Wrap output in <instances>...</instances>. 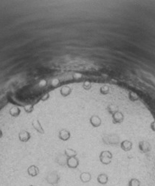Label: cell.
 <instances>
[{"label":"cell","instance_id":"1","mask_svg":"<svg viewBox=\"0 0 155 186\" xmlns=\"http://www.w3.org/2000/svg\"><path fill=\"white\" fill-rule=\"evenodd\" d=\"M45 179H46L47 182H48V184H50V185L56 186L58 184L59 181H60V177H59L58 172L53 171L50 172V173L47 175Z\"/></svg>","mask_w":155,"mask_h":186},{"label":"cell","instance_id":"2","mask_svg":"<svg viewBox=\"0 0 155 186\" xmlns=\"http://www.w3.org/2000/svg\"><path fill=\"white\" fill-rule=\"evenodd\" d=\"M112 158V155L111 152H108V151H104L102 152L100 155V160H101V163L103 165H109L111 163Z\"/></svg>","mask_w":155,"mask_h":186},{"label":"cell","instance_id":"3","mask_svg":"<svg viewBox=\"0 0 155 186\" xmlns=\"http://www.w3.org/2000/svg\"><path fill=\"white\" fill-rule=\"evenodd\" d=\"M18 137H19V140L22 143H27L31 138L30 132L28 131H26V130H22V131H19Z\"/></svg>","mask_w":155,"mask_h":186},{"label":"cell","instance_id":"4","mask_svg":"<svg viewBox=\"0 0 155 186\" xmlns=\"http://www.w3.org/2000/svg\"><path fill=\"white\" fill-rule=\"evenodd\" d=\"M67 165L69 168H77L78 166H79V160L75 157H68L67 159Z\"/></svg>","mask_w":155,"mask_h":186},{"label":"cell","instance_id":"5","mask_svg":"<svg viewBox=\"0 0 155 186\" xmlns=\"http://www.w3.org/2000/svg\"><path fill=\"white\" fill-rule=\"evenodd\" d=\"M27 174L30 177H37L39 174V168L35 165H31V166H29L27 168Z\"/></svg>","mask_w":155,"mask_h":186},{"label":"cell","instance_id":"6","mask_svg":"<svg viewBox=\"0 0 155 186\" xmlns=\"http://www.w3.org/2000/svg\"><path fill=\"white\" fill-rule=\"evenodd\" d=\"M92 179V174L89 172H82L80 174V180L83 183H88Z\"/></svg>","mask_w":155,"mask_h":186},{"label":"cell","instance_id":"7","mask_svg":"<svg viewBox=\"0 0 155 186\" xmlns=\"http://www.w3.org/2000/svg\"><path fill=\"white\" fill-rule=\"evenodd\" d=\"M32 125H33V128L39 134H44L45 133V130H44L43 127L42 126V124L39 120H33L32 122Z\"/></svg>","mask_w":155,"mask_h":186},{"label":"cell","instance_id":"8","mask_svg":"<svg viewBox=\"0 0 155 186\" xmlns=\"http://www.w3.org/2000/svg\"><path fill=\"white\" fill-rule=\"evenodd\" d=\"M58 137L63 141H67L70 138V132L67 129H62L59 131Z\"/></svg>","mask_w":155,"mask_h":186},{"label":"cell","instance_id":"9","mask_svg":"<svg viewBox=\"0 0 155 186\" xmlns=\"http://www.w3.org/2000/svg\"><path fill=\"white\" fill-rule=\"evenodd\" d=\"M97 181L101 185H106L109 182V177L106 174H100L97 177Z\"/></svg>","mask_w":155,"mask_h":186},{"label":"cell","instance_id":"10","mask_svg":"<svg viewBox=\"0 0 155 186\" xmlns=\"http://www.w3.org/2000/svg\"><path fill=\"white\" fill-rule=\"evenodd\" d=\"M90 121L91 125H92L95 128H97V127H99L101 124V120L98 116L97 115H93L90 117Z\"/></svg>","mask_w":155,"mask_h":186},{"label":"cell","instance_id":"11","mask_svg":"<svg viewBox=\"0 0 155 186\" xmlns=\"http://www.w3.org/2000/svg\"><path fill=\"white\" fill-rule=\"evenodd\" d=\"M123 119H124V116H123L122 113L116 112L113 115V122L115 123H121L123 121Z\"/></svg>","mask_w":155,"mask_h":186},{"label":"cell","instance_id":"12","mask_svg":"<svg viewBox=\"0 0 155 186\" xmlns=\"http://www.w3.org/2000/svg\"><path fill=\"white\" fill-rule=\"evenodd\" d=\"M132 147V143L129 140H124L121 143V148L126 152H128Z\"/></svg>","mask_w":155,"mask_h":186},{"label":"cell","instance_id":"13","mask_svg":"<svg viewBox=\"0 0 155 186\" xmlns=\"http://www.w3.org/2000/svg\"><path fill=\"white\" fill-rule=\"evenodd\" d=\"M141 182L140 181L136 178H132L129 181L128 186H140Z\"/></svg>","mask_w":155,"mask_h":186},{"label":"cell","instance_id":"14","mask_svg":"<svg viewBox=\"0 0 155 186\" xmlns=\"http://www.w3.org/2000/svg\"><path fill=\"white\" fill-rule=\"evenodd\" d=\"M65 155H66L67 157H75L77 155L76 152L75 150H72V149H68L65 150Z\"/></svg>","mask_w":155,"mask_h":186},{"label":"cell","instance_id":"15","mask_svg":"<svg viewBox=\"0 0 155 186\" xmlns=\"http://www.w3.org/2000/svg\"><path fill=\"white\" fill-rule=\"evenodd\" d=\"M29 186H34V185H29Z\"/></svg>","mask_w":155,"mask_h":186}]
</instances>
